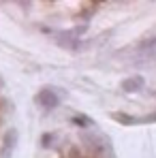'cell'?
I'll list each match as a JSON object with an SVG mask.
<instances>
[{
  "mask_svg": "<svg viewBox=\"0 0 156 158\" xmlns=\"http://www.w3.org/2000/svg\"><path fill=\"white\" fill-rule=\"evenodd\" d=\"M71 122H73L75 126H79L81 131H86V128H90V126H92V120H90L88 115H83V113H75V115L71 118Z\"/></svg>",
  "mask_w": 156,
  "mask_h": 158,
  "instance_id": "7",
  "label": "cell"
},
{
  "mask_svg": "<svg viewBox=\"0 0 156 158\" xmlns=\"http://www.w3.org/2000/svg\"><path fill=\"white\" fill-rule=\"evenodd\" d=\"M94 9H96V2H92V4H90V2H88V4H83V11H81V13H83V17L88 19L90 15H94Z\"/></svg>",
  "mask_w": 156,
  "mask_h": 158,
  "instance_id": "10",
  "label": "cell"
},
{
  "mask_svg": "<svg viewBox=\"0 0 156 158\" xmlns=\"http://www.w3.org/2000/svg\"><path fill=\"white\" fill-rule=\"evenodd\" d=\"M53 39H56V43H58L60 47H64V49H71V52H79V49H81V41L71 34V30H60V32H56Z\"/></svg>",
  "mask_w": 156,
  "mask_h": 158,
  "instance_id": "4",
  "label": "cell"
},
{
  "mask_svg": "<svg viewBox=\"0 0 156 158\" xmlns=\"http://www.w3.org/2000/svg\"><path fill=\"white\" fill-rule=\"evenodd\" d=\"M17 141H19V132L17 128H9L2 137V148H0V158H11L15 148H17Z\"/></svg>",
  "mask_w": 156,
  "mask_h": 158,
  "instance_id": "3",
  "label": "cell"
},
{
  "mask_svg": "<svg viewBox=\"0 0 156 158\" xmlns=\"http://www.w3.org/2000/svg\"><path fill=\"white\" fill-rule=\"evenodd\" d=\"M56 143H58V132H45L41 137V148H45V150H52Z\"/></svg>",
  "mask_w": 156,
  "mask_h": 158,
  "instance_id": "8",
  "label": "cell"
},
{
  "mask_svg": "<svg viewBox=\"0 0 156 158\" xmlns=\"http://www.w3.org/2000/svg\"><path fill=\"white\" fill-rule=\"evenodd\" d=\"M143 85H145L143 75H130V77H126V79L120 81V90L126 92V94H135V92L143 90Z\"/></svg>",
  "mask_w": 156,
  "mask_h": 158,
  "instance_id": "5",
  "label": "cell"
},
{
  "mask_svg": "<svg viewBox=\"0 0 156 158\" xmlns=\"http://www.w3.org/2000/svg\"><path fill=\"white\" fill-rule=\"evenodd\" d=\"M113 122L122 124V126H137V115H130V113H124V111H111L109 113Z\"/></svg>",
  "mask_w": 156,
  "mask_h": 158,
  "instance_id": "6",
  "label": "cell"
},
{
  "mask_svg": "<svg viewBox=\"0 0 156 158\" xmlns=\"http://www.w3.org/2000/svg\"><path fill=\"white\" fill-rule=\"evenodd\" d=\"M64 96H66V90H62V88H43L34 94V105L45 111H52L60 105V101Z\"/></svg>",
  "mask_w": 156,
  "mask_h": 158,
  "instance_id": "1",
  "label": "cell"
},
{
  "mask_svg": "<svg viewBox=\"0 0 156 158\" xmlns=\"http://www.w3.org/2000/svg\"><path fill=\"white\" fill-rule=\"evenodd\" d=\"M69 156H71V158H79V152L75 150V148H71V152H69Z\"/></svg>",
  "mask_w": 156,
  "mask_h": 158,
  "instance_id": "11",
  "label": "cell"
},
{
  "mask_svg": "<svg viewBox=\"0 0 156 158\" xmlns=\"http://www.w3.org/2000/svg\"><path fill=\"white\" fill-rule=\"evenodd\" d=\"M79 139H81V143L90 150V152H96V154H101V152H107V150H111V141L105 137L103 132H90V131H81L79 132Z\"/></svg>",
  "mask_w": 156,
  "mask_h": 158,
  "instance_id": "2",
  "label": "cell"
},
{
  "mask_svg": "<svg viewBox=\"0 0 156 158\" xmlns=\"http://www.w3.org/2000/svg\"><path fill=\"white\" fill-rule=\"evenodd\" d=\"M156 47V36H150V39H143L139 45H137V52H150Z\"/></svg>",
  "mask_w": 156,
  "mask_h": 158,
  "instance_id": "9",
  "label": "cell"
}]
</instances>
